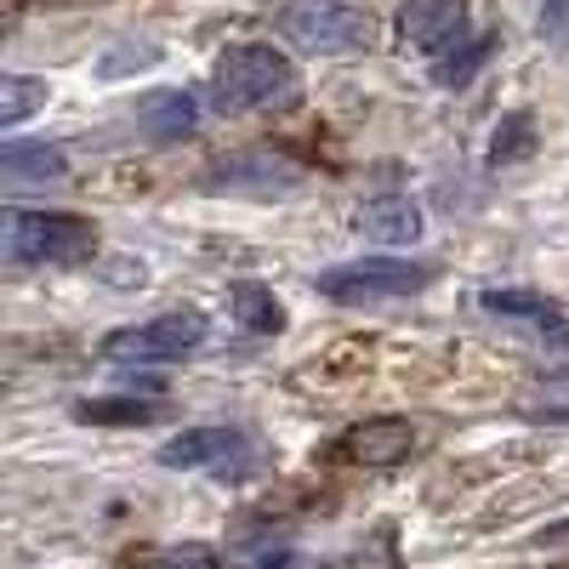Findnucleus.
I'll use <instances>...</instances> for the list:
<instances>
[{
	"label": "nucleus",
	"instance_id": "obj_20",
	"mask_svg": "<svg viewBox=\"0 0 569 569\" xmlns=\"http://www.w3.org/2000/svg\"><path fill=\"white\" fill-rule=\"evenodd\" d=\"M525 410H530V416H558V421H569V370L541 376V382L530 388V399H525Z\"/></svg>",
	"mask_w": 569,
	"mask_h": 569
},
{
	"label": "nucleus",
	"instance_id": "obj_22",
	"mask_svg": "<svg viewBox=\"0 0 569 569\" xmlns=\"http://www.w3.org/2000/svg\"><path fill=\"white\" fill-rule=\"evenodd\" d=\"M217 558H211V547H200V541H182V547H166L154 563H137L131 558V569H211Z\"/></svg>",
	"mask_w": 569,
	"mask_h": 569
},
{
	"label": "nucleus",
	"instance_id": "obj_21",
	"mask_svg": "<svg viewBox=\"0 0 569 569\" xmlns=\"http://www.w3.org/2000/svg\"><path fill=\"white\" fill-rule=\"evenodd\" d=\"M342 569H405V558L393 547V530H382V536H370L365 547H353Z\"/></svg>",
	"mask_w": 569,
	"mask_h": 569
},
{
	"label": "nucleus",
	"instance_id": "obj_16",
	"mask_svg": "<svg viewBox=\"0 0 569 569\" xmlns=\"http://www.w3.org/2000/svg\"><path fill=\"white\" fill-rule=\"evenodd\" d=\"M46 98H52V86L34 80V74H7L0 80V126L18 131L34 109H46Z\"/></svg>",
	"mask_w": 569,
	"mask_h": 569
},
{
	"label": "nucleus",
	"instance_id": "obj_6",
	"mask_svg": "<svg viewBox=\"0 0 569 569\" xmlns=\"http://www.w3.org/2000/svg\"><path fill=\"white\" fill-rule=\"evenodd\" d=\"M206 342V319L194 308H171V313H154L142 325H126V330H109L103 337V359L109 365H166V359H182Z\"/></svg>",
	"mask_w": 569,
	"mask_h": 569
},
{
	"label": "nucleus",
	"instance_id": "obj_2",
	"mask_svg": "<svg viewBox=\"0 0 569 569\" xmlns=\"http://www.w3.org/2000/svg\"><path fill=\"white\" fill-rule=\"evenodd\" d=\"M0 257H7V268H80L98 257V228L74 211L7 206V217H0Z\"/></svg>",
	"mask_w": 569,
	"mask_h": 569
},
{
	"label": "nucleus",
	"instance_id": "obj_15",
	"mask_svg": "<svg viewBox=\"0 0 569 569\" xmlns=\"http://www.w3.org/2000/svg\"><path fill=\"white\" fill-rule=\"evenodd\" d=\"M490 52H496V34H472V40L461 34L445 58H433V80H439L445 91H461L472 74H479V69L490 63Z\"/></svg>",
	"mask_w": 569,
	"mask_h": 569
},
{
	"label": "nucleus",
	"instance_id": "obj_5",
	"mask_svg": "<svg viewBox=\"0 0 569 569\" xmlns=\"http://www.w3.org/2000/svg\"><path fill=\"white\" fill-rule=\"evenodd\" d=\"M302 182H308V166L279 149H240L200 177L206 194H233V200H291L302 194Z\"/></svg>",
	"mask_w": 569,
	"mask_h": 569
},
{
	"label": "nucleus",
	"instance_id": "obj_23",
	"mask_svg": "<svg viewBox=\"0 0 569 569\" xmlns=\"http://www.w3.org/2000/svg\"><path fill=\"white\" fill-rule=\"evenodd\" d=\"M154 63H160V52H154V46H131V40H126V52H109V58L98 63V74H103V80H120V74L154 69Z\"/></svg>",
	"mask_w": 569,
	"mask_h": 569
},
{
	"label": "nucleus",
	"instance_id": "obj_11",
	"mask_svg": "<svg viewBox=\"0 0 569 569\" xmlns=\"http://www.w3.org/2000/svg\"><path fill=\"white\" fill-rule=\"evenodd\" d=\"M137 126L149 131L154 142H177L200 126V103H194V91H182V86H166V91H149V98L137 103Z\"/></svg>",
	"mask_w": 569,
	"mask_h": 569
},
{
	"label": "nucleus",
	"instance_id": "obj_10",
	"mask_svg": "<svg viewBox=\"0 0 569 569\" xmlns=\"http://www.w3.org/2000/svg\"><path fill=\"white\" fill-rule=\"evenodd\" d=\"M421 228H427V217L410 194H382V200L359 206V233L376 240V246H416Z\"/></svg>",
	"mask_w": 569,
	"mask_h": 569
},
{
	"label": "nucleus",
	"instance_id": "obj_3",
	"mask_svg": "<svg viewBox=\"0 0 569 569\" xmlns=\"http://www.w3.org/2000/svg\"><path fill=\"white\" fill-rule=\"evenodd\" d=\"M433 262H410V257H359V262H337L313 273V291L342 302V308H365V302H393V297H416L433 284Z\"/></svg>",
	"mask_w": 569,
	"mask_h": 569
},
{
	"label": "nucleus",
	"instance_id": "obj_19",
	"mask_svg": "<svg viewBox=\"0 0 569 569\" xmlns=\"http://www.w3.org/2000/svg\"><path fill=\"white\" fill-rule=\"evenodd\" d=\"M233 569H325V563L297 547H246V552H233Z\"/></svg>",
	"mask_w": 569,
	"mask_h": 569
},
{
	"label": "nucleus",
	"instance_id": "obj_18",
	"mask_svg": "<svg viewBox=\"0 0 569 569\" xmlns=\"http://www.w3.org/2000/svg\"><path fill=\"white\" fill-rule=\"evenodd\" d=\"M536 120L530 114H507L501 126H496V142H490V166H512V160H525L530 149H536Z\"/></svg>",
	"mask_w": 569,
	"mask_h": 569
},
{
	"label": "nucleus",
	"instance_id": "obj_1",
	"mask_svg": "<svg viewBox=\"0 0 569 569\" xmlns=\"http://www.w3.org/2000/svg\"><path fill=\"white\" fill-rule=\"evenodd\" d=\"M297 98V63L262 40H240L211 63V103L222 114H262Z\"/></svg>",
	"mask_w": 569,
	"mask_h": 569
},
{
	"label": "nucleus",
	"instance_id": "obj_13",
	"mask_svg": "<svg viewBox=\"0 0 569 569\" xmlns=\"http://www.w3.org/2000/svg\"><path fill=\"white\" fill-rule=\"evenodd\" d=\"M228 308H233V319H240L251 337H279L284 330V302L257 279H233L228 284Z\"/></svg>",
	"mask_w": 569,
	"mask_h": 569
},
{
	"label": "nucleus",
	"instance_id": "obj_8",
	"mask_svg": "<svg viewBox=\"0 0 569 569\" xmlns=\"http://www.w3.org/2000/svg\"><path fill=\"white\" fill-rule=\"evenodd\" d=\"M467 34V7L461 0H405L399 12V40L421 58H445Z\"/></svg>",
	"mask_w": 569,
	"mask_h": 569
},
{
	"label": "nucleus",
	"instance_id": "obj_4",
	"mask_svg": "<svg viewBox=\"0 0 569 569\" xmlns=\"http://www.w3.org/2000/svg\"><path fill=\"white\" fill-rule=\"evenodd\" d=\"M279 34L308 58H353V52H370L376 23L348 0H291L279 12Z\"/></svg>",
	"mask_w": 569,
	"mask_h": 569
},
{
	"label": "nucleus",
	"instance_id": "obj_12",
	"mask_svg": "<svg viewBox=\"0 0 569 569\" xmlns=\"http://www.w3.org/2000/svg\"><path fill=\"white\" fill-rule=\"evenodd\" d=\"M0 171H7V182H63L69 177V154L52 149V142L12 137L7 149H0Z\"/></svg>",
	"mask_w": 569,
	"mask_h": 569
},
{
	"label": "nucleus",
	"instance_id": "obj_17",
	"mask_svg": "<svg viewBox=\"0 0 569 569\" xmlns=\"http://www.w3.org/2000/svg\"><path fill=\"white\" fill-rule=\"evenodd\" d=\"M160 410L149 399H80L74 405V421H91V427H149Z\"/></svg>",
	"mask_w": 569,
	"mask_h": 569
},
{
	"label": "nucleus",
	"instance_id": "obj_7",
	"mask_svg": "<svg viewBox=\"0 0 569 569\" xmlns=\"http://www.w3.org/2000/svg\"><path fill=\"white\" fill-rule=\"evenodd\" d=\"M160 467L171 472H217V479H240L251 467V445L246 433H233V427H188V433L166 439L160 445Z\"/></svg>",
	"mask_w": 569,
	"mask_h": 569
},
{
	"label": "nucleus",
	"instance_id": "obj_9",
	"mask_svg": "<svg viewBox=\"0 0 569 569\" xmlns=\"http://www.w3.org/2000/svg\"><path fill=\"white\" fill-rule=\"evenodd\" d=\"M416 450V427L405 416H370L342 433V456L359 467H393Z\"/></svg>",
	"mask_w": 569,
	"mask_h": 569
},
{
	"label": "nucleus",
	"instance_id": "obj_14",
	"mask_svg": "<svg viewBox=\"0 0 569 569\" xmlns=\"http://www.w3.org/2000/svg\"><path fill=\"white\" fill-rule=\"evenodd\" d=\"M479 308H485V313H496V319L536 325V330H563V308H558V302H547V297H536V291H485V297H479Z\"/></svg>",
	"mask_w": 569,
	"mask_h": 569
}]
</instances>
